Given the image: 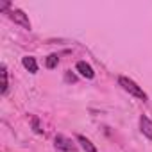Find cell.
Returning a JSON list of instances; mask_svg holds the SVG:
<instances>
[{
	"label": "cell",
	"instance_id": "cell-1",
	"mask_svg": "<svg viewBox=\"0 0 152 152\" xmlns=\"http://www.w3.org/2000/svg\"><path fill=\"white\" fill-rule=\"evenodd\" d=\"M118 84H120L125 91H129L132 97H138V99H141V100H147V93H145L134 81H131V79H127V77H118Z\"/></svg>",
	"mask_w": 152,
	"mask_h": 152
},
{
	"label": "cell",
	"instance_id": "cell-2",
	"mask_svg": "<svg viewBox=\"0 0 152 152\" xmlns=\"http://www.w3.org/2000/svg\"><path fill=\"white\" fill-rule=\"evenodd\" d=\"M56 147H57V148H61V150H66V152H72V150H75V145H73V141H72L70 138L63 136V134H57V136H56Z\"/></svg>",
	"mask_w": 152,
	"mask_h": 152
},
{
	"label": "cell",
	"instance_id": "cell-3",
	"mask_svg": "<svg viewBox=\"0 0 152 152\" xmlns=\"http://www.w3.org/2000/svg\"><path fill=\"white\" fill-rule=\"evenodd\" d=\"M11 18L15 20V23H20L22 27H25V29H31V22H29L27 15H25L23 11H20V9H15V11H11Z\"/></svg>",
	"mask_w": 152,
	"mask_h": 152
},
{
	"label": "cell",
	"instance_id": "cell-4",
	"mask_svg": "<svg viewBox=\"0 0 152 152\" xmlns=\"http://www.w3.org/2000/svg\"><path fill=\"white\" fill-rule=\"evenodd\" d=\"M77 72L83 75V77H86V79H93V77H95L93 68H91L88 63H84V61H79V63H77Z\"/></svg>",
	"mask_w": 152,
	"mask_h": 152
},
{
	"label": "cell",
	"instance_id": "cell-5",
	"mask_svg": "<svg viewBox=\"0 0 152 152\" xmlns=\"http://www.w3.org/2000/svg\"><path fill=\"white\" fill-rule=\"evenodd\" d=\"M140 127H141V132L152 141V120H148L147 116H141L140 118Z\"/></svg>",
	"mask_w": 152,
	"mask_h": 152
},
{
	"label": "cell",
	"instance_id": "cell-6",
	"mask_svg": "<svg viewBox=\"0 0 152 152\" xmlns=\"http://www.w3.org/2000/svg\"><path fill=\"white\" fill-rule=\"evenodd\" d=\"M22 63H23V66H25L31 73H36V72H38V63H36V59H34L32 56H25V57L22 59Z\"/></svg>",
	"mask_w": 152,
	"mask_h": 152
},
{
	"label": "cell",
	"instance_id": "cell-7",
	"mask_svg": "<svg viewBox=\"0 0 152 152\" xmlns=\"http://www.w3.org/2000/svg\"><path fill=\"white\" fill-rule=\"evenodd\" d=\"M77 141L81 143V147H83V148H84L86 152H97V148L93 147V143H91V141H90L88 138H84L83 134H79V136H77Z\"/></svg>",
	"mask_w": 152,
	"mask_h": 152
},
{
	"label": "cell",
	"instance_id": "cell-8",
	"mask_svg": "<svg viewBox=\"0 0 152 152\" xmlns=\"http://www.w3.org/2000/svg\"><path fill=\"white\" fill-rule=\"evenodd\" d=\"M7 91V68L6 64H2V93Z\"/></svg>",
	"mask_w": 152,
	"mask_h": 152
},
{
	"label": "cell",
	"instance_id": "cell-9",
	"mask_svg": "<svg viewBox=\"0 0 152 152\" xmlns=\"http://www.w3.org/2000/svg\"><path fill=\"white\" fill-rule=\"evenodd\" d=\"M57 63H59V57H57L56 54H52V56L47 57V68H56Z\"/></svg>",
	"mask_w": 152,
	"mask_h": 152
},
{
	"label": "cell",
	"instance_id": "cell-10",
	"mask_svg": "<svg viewBox=\"0 0 152 152\" xmlns=\"http://www.w3.org/2000/svg\"><path fill=\"white\" fill-rule=\"evenodd\" d=\"M32 127H34V131H36V132H43V129H41V125H39L38 116H32Z\"/></svg>",
	"mask_w": 152,
	"mask_h": 152
},
{
	"label": "cell",
	"instance_id": "cell-11",
	"mask_svg": "<svg viewBox=\"0 0 152 152\" xmlns=\"http://www.w3.org/2000/svg\"><path fill=\"white\" fill-rule=\"evenodd\" d=\"M66 81H68V83H75V75H72V73H66Z\"/></svg>",
	"mask_w": 152,
	"mask_h": 152
}]
</instances>
